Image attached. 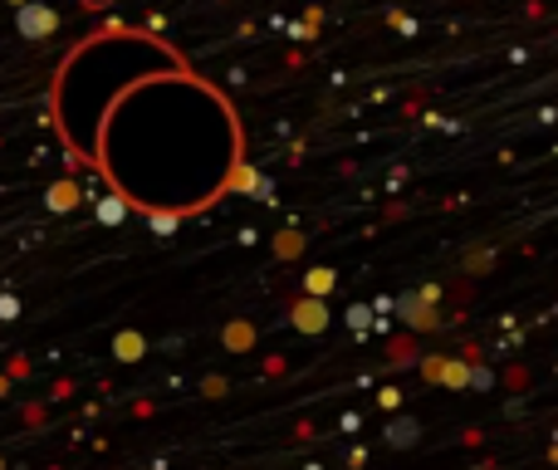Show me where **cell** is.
<instances>
[{
	"label": "cell",
	"instance_id": "3957f363",
	"mask_svg": "<svg viewBox=\"0 0 558 470\" xmlns=\"http://www.w3.org/2000/svg\"><path fill=\"white\" fill-rule=\"evenodd\" d=\"M84 5H88V10H108V5H113V0H84Z\"/></svg>",
	"mask_w": 558,
	"mask_h": 470
},
{
	"label": "cell",
	"instance_id": "6da1fadb",
	"mask_svg": "<svg viewBox=\"0 0 558 470\" xmlns=\"http://www.w3.org/2000/svg\"><path fill=\"white\" fill-rule=\"evenodd\" d=\"M88 162L118 202L167 226L216 206L241 182L245 128L211 79L167 69L108 108Z\"/></svg>",
	"mask_w": 558,
	"mask_h": 470
},
{
	"label": "cell",
	"instance_id": "7a4b0ae2",
	"mask_svg": "<svg viewBox=\"0 0 558 470\" xmlns=\"http://www.w3.org/2000/svg\"><path fill=\"white\" fill-rule=\"evenodd\" d=\"M167 69H186V59L167 39L128 25H108L69 49L54 69V84H49V118H54L69 153L88 162L108 108L133 84L167 74Z\"/></svg>",
	"mask_w": 558,
	"mask_h": 470
}]
</instances>
